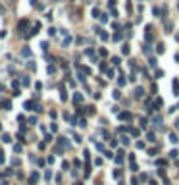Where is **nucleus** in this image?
<instances>
[{"mask_svg": "<svg viewBox=\"0 0 179 185\" xmlns=\"http://www.w3.org/2000/svg\"><path fill=\"white\" fill-rule=\"evenodd\" d=\"M172 91L175 96H179V79L177 77H173V81H172Z\"/></svg>", "mask_w": 179, "mask_h": 185, "instance_id": "1", "label": "nucleus"}, {"mask_svg": "<svg viewBox=\"0 0 179 185\" xmlns=\"http://www.w3.org/2000/svg\"><path fill=\"white\" fill-rule=\"evenodd\" d=\"M118 118L121 120V122H131V118H133V116H131V112H119V114H118Z\"/></svg>", "mask_w": 179, "mask_h": 185, "instance_id": "2", "label": "nucleus"}, {"mask_svg": "<svg viewBox=\"0 0 179 185\" xmlns=\"http://www.w3.org/2000/svg\"><path fill=\"white\" fill-rule=\"evenodd\" d=\"M143 96H144V89L143 87H137L135 89V98H143Z\"/></svg>", "mask_w": 179, "mask_h": 185, "instance_id": "3", "label": "nucleus"}, {"mask_svg": "<svg viewBox=\"0 0 179 185\" xmlns=\"http://www.w3.org/2000/svg\"><path fill=\"white\" fill-rule=\"evenodd\" d=\"M152 14L156 15V17H162V14H164V10H160L158 6H154V8H152Z\"/></svg>", "mask_w": 179, "mask_h": 185, "instance_id": "4", "label": "nucleus"}, {"mask_svg": "<svg viewBox=\"0 0 179 185\" xmlns=\"http://www.w3.org/2000/svg\"><path fill=\"white\" fill-rule=\"evenodd\" d=\"M0 106H2L4 110H10V108H12V102H10V100H2V102H0Z\"/></svg>", "mask_w": 179, "mask_h": 185, "instance_id": "5", "label": "nucleus"}, {"mask_svg": "<svg viewBox=\"0 0 179 185\" xmlns=\"http://www.w3.org/2000/svg\"><path fill=\"white\" fill-rule=\"evenodd\" d=\"M127 133H131L133 137H139V135H141V131H139V129H135V127H129V129H127Z\"/></svg>", "mask_w": 179, "mask_h": 185, "instance_id": "6", "label": "nucleus"}, {"mask_svg": "<svg viewBox=\"0 0 179 185\" xmlns=\"http://www.w3.org/2000/svg\"><path fill=\"white\" fill-rule=\"evenodd\" d=\"M23 106H25V110H35V108H33V106H35V102H33V100H27Z\"/></svg>", "mask_w": 179, "mask_h": 185, "instance_id": "7", "label": "nucleus"}, {"mask_svg": "<svg viewBox=\"0 0 179 185\" xmlns=\"http://www.w3.org/2000/svg\"><path fill=\"white\" fill-rule=\"evenodd\" d=\"M164 27H166V33H172V29H173V23H172V21H166V23H164Z\"/></svg>", "mask_w": 179, "mask_h": 185, "instance_id": "8", "label": "nucleus"}, {"mask_svg": "<svg viewBox=\"0 0 179 185\" xmlns=\"http://www.w3.org/2000/svg\"><path fill=\"white\" fill-rule=\"evenodd\" d=\"M73 100H75V102H83V95H81V93H75V95H73Z\"/></svg>", "mask_w": 179, "mask_h": 185, "instance_id": "9", "label": "nucleus"}, {"mask_svg": "<svg viewBox=\"0 0 179 185\" xmlns=\"http://www.w3.org/2000/svg\"><path fill=\"white\" fill-rule=\"evenodd\" d=\"M69 45H71V37H69V35H65L64 43H62V46H64V48H65V46H69Z\"/></svg>", "mask_w": 179, "mask_h": 185, "instance_id": "10", "label": "nucleus"}, {"mask_svg": "<svg viewBox=\"0 0 179 185\" xmlns=\"http://www.w3.org/2000/svg\"><path fill=\"white\" fill-rule=\"evenodd\" d=\"M143 52H144V54H148V56L152 54V50H150V45H148V43H146V45H143Z\"/></svg>", "mask_w": 179, "mask_h": 185, "instance_id": "11", "label": "nucleus"}, {"mask_svg": "<svg viewBox=\"0 0 179 185\" xmlns=\"http://www.w3.org/2000/svg\"><path fill=\"white\" fill-rule=\"evenodd\" d=\"M98 35H100V39H102V41H108V39H110V35H108V33H106L104 29H100V33H98Z\"/></svg>", "mask_w": 179, "mask_h": 185, "instance_id": "12", "label": "nucleus"}, {"mask_svg": "<svg viewBox=\"0 0 179 185\" xmlns=\"http://www.w3.org/2000/svg\"><path fill=\"white\" fill-rule=\"evenodd\" d=\"M168 139H170V143H173V145H175V143H177V135H175V133H170V137H168Z\"/></svg>", "mask_w": 179, "mask_h": 185, "instance_id": "13", "label": "nucleus"}, {"mask_svg": "<svg viewBox=\"0 0 179 185\" xmlns=\"http://www.w3.org/2000/svg\"><path fill=\"white\" fill-rule=\"evenodd\" d=\"M121 52H123V54H129V52H131V46H129L127 43H125V45L121 46Z\"/></svg>", "mask_w": 179, "mask_h": 185, "instance_id": "14", "label": "nucleus"}, {"mask_svg": "<svg viewBox=\"0 0 179 185\" xmlns=\"http://www.w3.org/2000/svg\"><path fill=\"white\" fill-rule=\"evenodd\" d=\"M162 104H164V100H162V98H160V96H158L156 100H154V110H156L158 106H162Z\"/></svg>", "mask_w": 179, "mask_h": 185, "instance_id": "15", "label": "nucleus"}, {"mask_svg": "<svg viewBox=\"0 0 179 185\" xmlns=\"http://www.w3.org/2000/svg\"><path fill=\"white\" fill-rule=\"evenodd\" d=\"M112 39H114V41H121V39H123L121 31H116V35H114V37H112Z\"/></svg>", "mask_w": 179, "mask_h": 185, "instance_id": "16", "label": "nucleus"}, {"mask_svg": "<svg viewBox=\"0 0 179 185\" xmlns=\"http://www.w3.org/2000/svg\"><path fill=\"white\" fill-rule=\"evenodd\" d=\"M164 50H166V46L162 45V43H160V45L156 46V52H158V54H164Z\"/></svg>", "mask_w": 179, "mask_h": 185, "instance_id": "17", "label": "nucleus"}, {"mask_svg": "<svg viewBox=\"0 0 179 185\" xmlns=\"http://www.w3.org/2000/svg\"><path fill=\"white\" fill-rule=\"evenodd\" d=\"M162 75H164V71H162V69H156V71H154V79H160Z\"/></svg>", "mask_w": 179, "mask_h": 185, "instance_id": "18", "label": "nucleus"}, {"mask_svg": "<svg viewBox=\"0 0 179 185\" xmlns=\"http://www.w3.org/2000/svg\"><path fill=\"white\" fill-rule=\"evenodd\" d=\"M118 85H119V87H125V85H127V81H125L123 77H119V79H118Z\"/></svg>", "mask_w": 179, "mask_h": 185, "instance_id": "19", "label": "nucleus"}, {"mask_svg": "<svg viewBox=\"0 0 179 185\" xmlns=\"http://www.w3.org/2000/svg\"><path fill=\"white\" fill-rule=\"evenodd\" d=\"M139 123H141V127H146V123H148V120H146V118H141V120H139Z\"/></svg>", "mask_w": 179, "mask_h": 185, "instance_id": "20", "label": "nucleus"}, {"mask_svg": "<svg viewBox=\"0 0 179 185\" xmlns=\"http://www.w3.org/2000/svg\"><path fill=\"white\" fill-rule=\"evenodd\" d=\"M121 145H123V147L129 145V137H127V135H123V137H121Z\"/></svg>", "mask_w": 179, "mask_h": 185, "instance_id": "21", "label": "nucleus"}, {"mask_svg": "<svg viewBox=\"0 0 179 185\" xmlns=\"http://www.w3.org/2000/svg\"><path fill=\"white\" fill-rule=\"evenodd\" d=\"M177 154H179V152L175 150V148H173V150H170V158H177Z\"/></svg>", "mask_w": 179, "mask_h": 185, "instance_id": "22", "label": "nucleus"}, {"mask_svg": "<svg viewBox=\"0 0 179 185\" xmlns=\"http://www.w3.org/2000/svg\"><path fill=\"white\" fill-rule=\"evenodd\" d=\"M129 170H131V172H137L139 168H137V164H135V162H131V164H129Z\"/></svg>", "mask_w": 179, "mask_h": 185, "instance_id": "23", "label": "nucleus"}, {"mask_svg": "<svg viewBox=\"0 0 179 185\" xmlns=\"http://www.w3.org/2000/svg\"><path fill=\"white\" fill-rule=\"evenodd\" d=\"M112 95H114V98H121V93H119V89H116Z\"/></svg>", "mask_w": 179, "mask_h": 185, "instance_id": "24", "label": "nucleus"}, {"mask_svg": "<svg viewBox=\"0 0 179 185\" xmlns=\"http://www.w3.org/2000/svg\"><path fill=\"white\" fill-rule=\"evenodd\" d=\"M98 19H100L102 23H106V21H108V15H106V14H100V17H98Z\"/></svg>", "mask_w": 179, "mask_h": 185, "instance_id": "25", "label": "nucleus"}, {"mask_svg": "<svg viewBox=\"0 0 179 185\" xmlns=\"http://www.w3.org/2000/svg\"><path fill=\"white\" fill-rule=\"evenodd\" d=\"M152 122H154V123H162V116H154Z\"/></svg>", "mask_w": 179, "mask_h": 185, "instance_id": "26", "label": "nucleus"}, {"mask_svg": "<svg viewBox=\"0 0 179 185\" xmlns=\"http://www.w3.org/2000/svg\"><path fill=\"white\" fill-rule=\"evenodd\" d=\"M112 64H114V66H119V58H118V56H114V58H112Z\"/></svg>", "mask_w": 179, "mask_h": 185, "instance_id": "27", "label": "nucleus"}, {"mask_svg": "<svg viewBox=\"0 0 179 185\" xmlns=\"http://www.w3.org/2000/svg\"><path fill=\"white\" fill-rule=\"evenodd\" d=\"M104 154H106V158H116V156H114V152H112V150H106Z\"/></svg>", "mask_w": 179, "mask_h": 185, "instance_id": "28", "label": "nucleus"}, {"mask_svg": "<svg viewBox=\"0 0 179 185\" xmlns=\"http://www.w3.org/2000/svg\"><path fill=\"white\" fill-rule=\"evenodd\" d=\"M125 8H127V12H131V10H133V4H131V0H127V4H125Z\"/></svg>", "mask_w": 179, "mask_h": 185, "instance_id": "29", "label": "nucleus"}, {"mask_svg": "<svg viewBox=\"0 0 179 185\" xmlns=\"http://www.w3.org/2000/svg\"><path fill=\"white\" fill-rule=\"evenodd\" d=\"M148 141H150V143H154V141H156V135H154V133H148Z\"/></svg>", "mask_w": 179, "mask_h": 185, "instance_id": "30", "label": "nucleus"}, {"mask_svg": "<svg viewBox=\"0 0 179 185\" xmlns=\"http://www.w3.org/2000/svg\"><path fill=\"white\" fill-rule=\"evenodd\" d=\"M114 75H116L114 69H108V77H110V79H114Z\"/></svg>", "mask_w": 179, "mask_h": 185, "instance_id": "31", "label": "nucleus"}, {"mask_svg": "<svg viewBox=\"0 0 179 185\" xmlns=\"http://www.w3.org/2000/svg\"><path fill=\"white\" fill-rule=\"evenodd\" d=\"M112 29H116V31H119V29H121V27H119V23H116V21H114V23H112Z\"/></svg>", "mask_w": 179, "mask_h": 185, "instance_id": "32", "label": "nucleus"}, {"mask_svg": "<svg viewBox=\"0 0 179 185\" xmlns=\"http://www.w3.org/2000/svg\"><path fill=\"white\" fill-rule=\"evenodd\" d=\"M77 125H81V127H85V125H87V120H85V118H83V120H79V123H77Z\"/></svg>", "mask_w": 179, "mask_h": 185, "instance_id": "33", "label": "nucleus"}, {"mask_svg": "<svg viewBox=\"0 0 179 185\" xmlns=\"http://www.w3.org/2000/svg\"><path fill=\"white\" fill-rule=\"evenodd\" d=\"M114 178H116V179L121 178V170H116V172H114Z\"/></svg>", "mask_w": 179, "mask_h": 185, "instance_id": "34", "label": "nucleus"}, {"mask_svg": "<svg viewBox=\"0 0 179 185\" xmlns=\"http://www.w3.org/2000/svg\"><path fill=\"white\" fill-rule=\"evenodd\" d=\"M93 17H100V12H98L96 8H94V10H93Z\"/></svg>", "mask_w": 179, "mask_h": 185, "instance_id": "35", "label": "nucleus"}, {"mask_svg": "<svg viewBox=\"0 0 179 185\" xmlns=\"http://www.w3.org/2000/svg\"><path fill=\"white\" fill-rule=\"evenodd\" d=\"M110 147L114 148V147H118V141H114V139H110Z\"/></svg>", "mask_w": 179, "mask_h": 185, "instance_id": "36", "label": "nucleus"}, {"mask_svg": "<svg viewBox=\"0 0 179 185\" xmlns=\"http://www.w3.org/2000/svg\"><path fill=\"white\" fill-rule=\"evenodd\" d=\"M137 148H144V143H143V141H137Z\"/></svg>", "mask_w": 179, "mask_h": 185, "instance_id": "37", "label": "nucleus"}, {"mask_svg": "<svg viewBox=\"0 0 179 185\" xmlns=\"http://www.w3.org/2000/svg\"><path fill=\"white\" fill-rule=\"evenodd\" d=\"M48 35H52V37H54V35H56V29H54V27H50V29H48Z\"/></svg>", "mask_w": 179, "mask_h": 185, "instance_id": "38", "label": "nucleus"}, {"mask_svg": "<svg viewBox=\"0 0 179 185\" xmlns=\"http://www.w3.org/2000/svg\"><path fill=\"white\" fill-rule=\"evenodd\" d=\"M23 56H31V50H29V48H23Z\"/></svg>", "mask_w": 179, "mask_h": 185, "instance_id": "39", "label": "nucleus"}, {"mask_svg": "<svg viewBox=\"0 0 179 185\" xmlns=\"http://www.w3.org/2000/svg\"><path fill=\"white\" fill-rule=\"evenodd\" d=\"M148 64H150V66L154 67V66H156V58H150V60H148Z\"/></svg>", "mask_w": 179, "mask_h": 185, "instance_id": "40", "label": "nucleus"}, {"mask_svg": "<svg viewBox=\"0 0 179 185\" xmlns=\"http://www.w3.org/2000/svg\"><path fill=\"white\" fill-rule=\"evenodd\" d=\"M112 112H114V114H119V106H112Z\"/></svg>", "mask_w": 179, "mask_h": 185, "instance_id": "41", "label": "nucleus"}, {"mask_svg": "<svg viewBox=\"0 0 179 185\" xmlns=\"http://www.w3.org/2000/svg\"><path fill=\"white\" fill-rule=\"evenodd\" d=\"M156 152H158V148H150V150H148V154H150V156H154Z\"/></svg>", "mask_w": 179, "mask_h": 185, "instance_id": "42", "label": "nucleus"}, {"mask_svg": "<svg viewBox=\"0 0 179 185\" xmlns=\"http://www.w3.org/2000/svg\"><path fill=\"white\" fill-rule=\"evenodd\" d=\"M2 141H4V143H10L12 139H10V135H4V137H2Z\"/></svg>", "mask_w": 179, "mask_h": 185, "instance_id": "43", "label": "nucleus"}, {"mask_svg": "<svg viewBox=\"0 0 179 185\" xmlns=\"http://www.w3.org/2000/svg\"><path fill=\"white\" fill-rule=\"evenodd\" d=\"M108 6H110V8H114V6H116V0H110V2H108Z\"/></svg>", "mask_w": 179, "mask_h": 185, "instance_id": "44", "label": "nucleus"}, {"mask_svg": "<svg viewBox=\"0 0 179 185\" xmlns=\"http://www.w3.org/2000/svg\"><path fill=\"white\" fill-rule=\"evenodd\" d=\"M148 185H158V181H154V179H150V183Z\"/></svg>", "mask_w": 179, "mask_h": 185, "instance_id": "45", "label": "nucleus"}, {"mask_svg": "<svg viewBox=\"0 0 179 185\" xmlns=\"http://www.w3.org/2000/svg\"><path fill=\"white\" fill-rule=\"evenodd\" d=\"M175 62H177V64H179V54H175Z\"/></svg>", "mask_w": 179, "mask_h": 185, "instance_id": "46", "label": "nucleus"}]
</instances>
